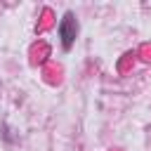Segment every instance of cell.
Listing matches in <instances>:
<instances>
[{"label": "cell", "instance_id": "1", "mask_svg": "<svg viewBox=\"0 0 151 151\" xmlns=\"http://www.w3.org/2000/svg\"><path fill=\"white\" fill-rule=\"evenodd\" d=\"M76 33H78V24H76V19H73V14H71V12H66V14H64V19H61V24H59V38H61V42H64V47H66V50L73 45Z\"/></svg>", "mask_w": 151, "mask_h": 151}]
</instances>
